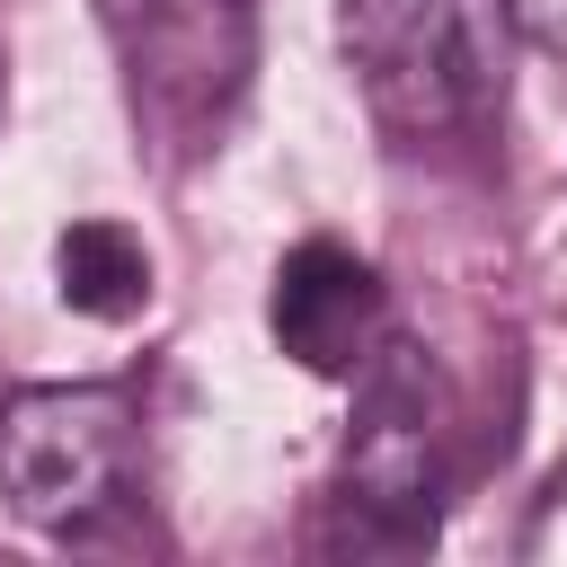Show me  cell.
Instances as JSON below:
<instances>
[{
	"instance_id": "1",
	"label": "cell",
	"mask_w": 567,
	"mask_h": 567,
	"mask_svg": "<svg viewBox=\"0 0 567 567\" xmlns=\"http://www.w3.org/2000/svg\"><path fill=\"white\" fill-rule=\"evenodd\" d=\"M133 470V399L115 381H53L0 408V496L35 532H80Z\"/></svg>"
},
{
	"instance_id": "2",
	"label": "cell",
	"mask_w": 567,
	"mask_h": 567,
	"mask_svg": "<svg viewBox=\"0 0 567 567\" xmlns=\"http://www.w3.org/2000/svg\"><path fill=\"white\" fill-rule=\"evenodd\" d=\"M337 35H346V62L363 71V97L381 124H399V133L452 124V106L470 89V44H461L452 0H337Z\"/></svg>"
},
{
	"instance_id": "3",
	"label": "cell",
	"mask_w": 567,
	"mask_h": 567,
	"mask_svg": "<svg viewBox=\"0 0 567 567\" xmlns=\"http://www.w3.org/2000/svg\"><path fill=\"white\" fill-rule=\"evenodd\" d=\"M372 319H381V284H372V266H363L354 248L301 239V248L275 266L266 328H275V346H284L301 372H354Z\"/></svg>"
},
{
	"instance_id": "4",
	"label": "cell",
	"mask_w": 567,
	"mask_h": 567,
	"mask_svg": "<svg viewBox=\"0 0 567 567\" xmlns=\"http://www.w3.org/2000/svg\"><path fill=\"white\" fill-rule=\"evenodd\" d=\"M53 284L80 319H133L151 301V248L124 221H71L53 239Z\"/></svg>"
},
{
	"instance_id": "5",
	"label": "cell",
	"mask_w": 567,
	"mask_h": 567,
	"mask_svg": "<svg viewBox=\"0 0 567 567\" xmlns=\"http://www.w3.org/2000/svg\"><path fill=\"white\" fill-rule=\"evenodd\" d=\"M514 9V27L549 53V62H567V0H505Z\"/></svg>"
},
{
	"instance_id": "6",
	"label": "cell",
	"mask_w": 567,
	"mask_h": 567,
	"mask_svg": "<svg viewBox=\"0 0 567 567\" xmlns=\"http://www.w3.org/2000/svg\"><path fill=\"white\" fill-rule=\"evenodd\" d=\"M97 9H106V18H115V27H133V18H142V9H151V0H97Z\"/></svg>"
}]
</instances>
